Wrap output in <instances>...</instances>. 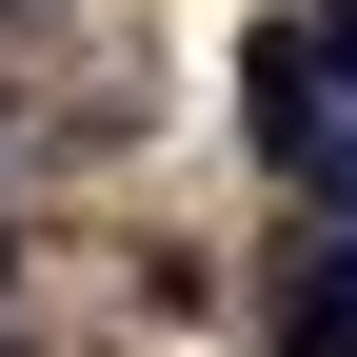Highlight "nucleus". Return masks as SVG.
<instances>
[{
	"mask_svg": "<svg viewBox=\"0 0 357 357\" xmlns=\"http://www.w3.org/2000/svg\"><path fill=\"white\" fill-rule=\"evenodd\" d=\"M0 258H20V238H0Z\"/></svg>",
	"mask_w": 357,
	"mask_h": 357,
	"instance_id": "obj_5",
	"label": "nucleus"
},
{
	"mask_svg": "<svg viewBox=\"0 0 357 357\" xmlns=\"http://www.w3.org/2000/svg\"><path fill=\"white\" fill-rule=\"evenodd\" d=\"M298 178H318V199H337V238H357V119H337V139L298 159Z\"/></svg>",
	"mask_w": 357,
	"mask_h": 357,
	"instance_id": "obj_3",
	"label": "nucleus"
},
{
	"mask_svg": "<svg viewBox=\"0 0 357 357\" xmlns=\"http://www.w3.org/2000/svg\"><path fill=\"white\" fill-rule=\"evenodd\" d=\"M258 337H278V357H357V238H298L278 298H258Z\"/></svg>",
	"mask_w": 357,
	"mask_h": 357,
	"instance_id": "obj_2",
	"label": "nucleus"
},
{
	"mask_svg": "<svg viewBox=\"0 0 357 357\" xmlns=\"http://www.w3.org/2000/svg\"><path fill=\"white\" fill-rule=\"evenodd\" d=\"M0 357H20V337H0Z\"/></svg>",
	"mask_w": 357,
	"mask_h": 357,
	"instance_id": "obj_6",
	"label": "nucleus"
},
{
	"mask_svg": "<svg viewBox=\"0 0 357 357\" xmlns=\"http://www.w3.org/2000/svg\"><path fill=\"white\" fill-rule=\"evenodd\" d=\"M0 20H20V0H0Z\"/></svg>",
	"mask_w": 357,
	"mask_h": 357,
	"instance_id": "obj_4",
	"label": "nucleus"
},
{
	"mask_svg": "<svg viewBox=\"0 0 357 357\" xmlns=\"http://www.w3.org/2000/svg\"><path fill=\"white\" fill-rule=\"evenodd\" d=\"M337 119H357V0H318V20H258V40H238V139L298 178Z\"/></svg>",
	"mask_w": 357,
	"mask_h": 357,
	"instance_id": "obj_1",
	"label": "nucleus"
}]
</instances>
